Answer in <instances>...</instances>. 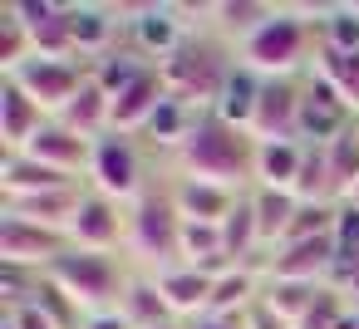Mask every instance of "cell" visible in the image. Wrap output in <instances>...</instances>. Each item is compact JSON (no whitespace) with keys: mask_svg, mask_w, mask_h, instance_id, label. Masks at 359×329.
I'll use <instances>...</instances> for the list:
<instances>
[{"mask_svg":"<svg viewBox=\"0 0 359 329\" xmlns=\"http://www.w3.org/2000/svg\"><path fill=\"white\" fill-rule=\"evenodd\" d=\"M222 246H226V260L231 265H256L261 270V251H266V241H261V226H256V206H251V197L241 192V202H236V211L222 221Z\"/></svg>","mask_w":359,"mask_h":329,"instance_id":"23","label":"cell"},{"mask_svg":"<svg viewBox=\"0 0 359 329\" xmlns=\"http://www.w3.org/2000/svg\"><path fill=\"white\" fill-rule=\"evenodd\" d=\"M65 187H79V177L55 172V167L35 162L30 153H6V158H0V192H6V202L40 197V192H65Z\"/></svg>","mask_w":359,"mask_h":329,"instance_id":"18","label":"cell"},{"mask_svg":"<svg viewBox=\"0 0 359 329\" xmlns=\"http://www.w3.org/2000/svg\"><path fill=\"white\" fill-rule=\"evenodd\" d=\"M128 251L133 260L153 265V275L168 265H182V211L168 187H148L128 206Z\"/></svg>","mask_w":359,"mask_h":329,"instance_id":"5","label":"cell"},{"mask_svg":"<svg viewBox=\"0 0 359 329\" xmlns=\"http://www.w3.org/2000/svg\"><path fill=\"white\" fill-rule=\"evenodd\" d=\"M349 309H359V295H349Z\"/></svg>","mask_w":359,"mask_h":329,"instance_id":"36","label":"cell"},{"mask_svg":"<svg viewBox=\"0 0 359 329\" xmlns=\"http://www.w3.org/2000/svg\"><path fill=\"white\" fill-rule=\"evenodd\" d=\"M305 167V143H261L256 148V187H290Z\"/></svg>","mask_w":359,"mask_h":329,"instance_id":"26","label":"cell"},{"mask_svg":"<svg viewBox=\"0 0 359 329\" xmlns=\"http://www.w3.org/2000/svg\"><path fill=\"white\" fill-rule=\"evenodd\" d=\"M246 197H251V206H256V226H261L266 251H276V246L285 241L295 211H300V197H295L290 187H246Z\"/></svg>","mask_w":359,"mask_h":329,"instance_id":"19","label":"cell"},{"mask_svg":"<svg viewBox=\"0 0 359 329\" xmlns=\"http://www.w3.org/2000/svg\"><path fill=\"white\" fill-rule=\"evenodd\" d=\"M89 187L104 192V197H114V202H123V206H133L148 192V182H143V153H138L133 133H104L94 143Z\"/></svg>","mask_w":359,"mask_h":329,"instance_id":"6","label":"cell"},{"mask_svg":"<svg viewBox=\"0 0 359 329\" xmlns=\"http://www.w3.org/2000/svg\"><path fill=\"white\" fill-rule=\"evenodd\" d=\"M6 79H15L50 118H60V108L89 84V64L84 59H45V55H30L15 74H6Z\"/></svg>","mask_w":359,"mask_h":329,"instance_id":"7","label":"cell"},{"mask_svg":"<svg viewBox=\"0 0 359 329\" xmlns=\"http://www.w3.org/2000/svg\"><path fill=\"white\" fill-rule=\"evenodd\" d=\"M158 329H187V324H182V319H172V324H158Z\"/></svg>","mask_w":359,"mask_h":329,"instance_id":"35","label":"cell"},{"mask_svg":"<svg viewBox=\"0 0 359 329\" xmlns=\"http://www.w3.org/2000/svg\"><path fill=\"white\" fill-rule=\"evenodd\" d=\"M79 329H133L118 309H99V314H84V324Z\"/></svg>","mask_w":359,"mask_h":329,"instance_id":"33","label":"cell"},{"mask_svg":"<svg viewBox=\"0 0 359 329\" xmlns=\"http://www.w3.org/2000/svg\"><path fill=\"white\" fill-rule=\"evenodd\" d=\"M153 280H158L163 300L172 304V314H177L182 324H187V319H202L207 304H212V290H217V275H207V270H197V265H168V270H158Z\"/></svg>","mask_w":359,"mask_h":329,"instance_id":"17","label":"cell"},{"mask_svg":"<svg viewBox=\"0 0 359 329\" xmlns=\"http://www.w3.org/2000/svg\"><path fill=\"white\" fill-rule=\"evenodd\" d=\"M280 6H266V0H222V6H212V25L226 35V40H251Z\"/></svg>","mask_w":359,"mask_h":329,"instance_id":"27","label":"cell"},{"mask_svg":"<svg viewBox=\"0 0 359 329\" xmlns=\"http://www.w3.org/2000/svg\"><path fill=\"white\" fill-rule=\"evenodd\" d=\"M69 251V231L25 221L0 211V265H25V270H45L50 260H60Z\"/></svg>","mask_w":359,"mask_h":329,"instance_id":"8","label":"cell"},{"mask_svg":"<svg viewBox=\"0 0 359 329\" xmlns=\"http://www.w3.org/2000/svg\"><path fill=\"white\" fill-rule=\"evenodd\" d=\"M118 241L128 246V206L104 197V192H94V187H84V202H79V211L69 221V246H79V251H114Z\"/></svg>","mask_w":359,"mask_h":329,"instance_id":"11","label":"cell"},{"mask_svg":"<svg viewBox=\"0 0 359 329\" xmlns=\"http://www.w3.org/2000/svg\"><path fill=\"white\" fill-rule=\"evenodd\" d=\"M45 275H50L84 314L118 309V300H123V290H128V280H133L109 251H79V246H69L60 260H50Z\"/></svg>","mask_w":359,"mask_h":329,"instance_id":"3","label":"cell"},{"mask_svg":"<svg viewBox=\"0 0 359 329\" xmlns=\"http://www.w3.org/2000/svg\"><path fill=\"white\" fill-rule=\"evenodd\" d=\"M35 162H45V167H55V172H69V177H89V158H94V143L84 138V133H74V128H65L60 118H50L35 138H30V148H25Z\"/></svg>","mask_w":359,"mask_h":329,"instance_id":"14","label":"cell"},{"mask_svg":"<svg viewBox=\"0 0 359 329\" xmlns=\"http://www.w3.org/2000/svg\"><path fill=\"white\" fill-rule=\"evenodd\" d=\"M168 192H172V202H177L182 221H212V226H222V221L236 211V202H241V192H236V187L202 182V177H182V172L168 182Z\"/></svg>","mask_w":359,"mask_h":329,"instance_id":"15","label":"cell"},{"mask_svg":"<svg viewBox=\"0 0 359 329\" xmlns=\"http://www.w3.org/2000/svg\"><path fill=\"white\" fill-rule=\"evenodd\" d=\"M256 138L226 118H217L212 108H202L182 138V148L172 153L177 158V172L182 177H202V182H222V187H256Z\"/></svg>","mask_w":359,"mask_h":329,"instance_id":"1","label":"cell"},{"mask_svg":"<svg viewBox=\"0 0 359 329\" xmlns=\"http://www.w3.org/2000/svg\"><path fill=\"white\" fill-rule=\"evenodd\" d=\"M79 202H84V187H65V192H40V197H15V202H6V211L40 221V226H55V231H69Z\"/></svg>","mask_w":359,"mask_h":329,"instance_id":"22","label":"cell"},{"mask_svg":"<svg viewBox=\"0 0 359 329\" xmlns=\"http://www.w3.org/2000/svg\"><path fill=\"white\" fill-rule=\"evenodd\" d=\"M349 202H354V206H359V187H354V197H349Z\"/></svg>","mask_w":359,"mask_h":329,"instance_id":"37","label":"cell"},{"mask_svg":"<svg viewBox=\"0 0 359 329\" xmlns=\"http://www.w3.org/2000/svg\"><path fill=\"white\" fill-rule=\"evenodd\" d=\"M30 55H35L30 25L15 15V6H6V10H0V69H6V74H15V69H20Z\"/></svg>","mask_w":359,"mask_h":329,"instance_id":"29","label":"cell"},{"mask_svg":"<svg viewBox=\"0 0 359 329\" xmlns=\"http://www.w3.org/2000/svg\"><path fill=\"white\" fill-rule=\"evenodd\" d=\"M310 50H320V20H310V10L280 6L251 40H241L236 59L261 79H295V69L305 64Z\"/></svg>","mask_w":359,"mask_h":329,"instance_id":"2","label":"cell"},{"mask_svg":"<svg viewBox=\"0 0 359 329\" xmlns=\"http://www.w3.org/2000/svg\"><path fill=\"white\" fill-rule=\"evenodd\" d=\"M6 314L15 319V329H60V324H55V319H45L30 300H25V304H15V309H6Z\"/></svg>","mask_w":359,"mask_h":329,"instance_id":"32","label":"cell"},{"mask_svg":"<svg viewBox=\"0 0 359 329\" xmlns=\"http://www.w3.org/2000/svg\"><path fill=\"white\" fill-rule=\"evenodd\" d=\"M339 265V241L334 236H315V241H280L276 251H266V280H300V285H330Z\"/></svg>","mask_w":359,"mask_h":329,"instance_id":"9","label":"cell"},{"mask_svg":"<svg viewBox=\"0 0 359 329\" xmlns=\"http://www.w3.org/2000/svg\"><path fill=\"white\" fill-rule=\"evenodd\" d=\"M300 89L305 79H261L251 138L256 143H300Z\"/></svg>","mask_w":359,"mask_h":329,"instance_id":"10","label":"cell"},{"mask_svg":"<svg viewBox=\"0 0 359 329\" xmlns=\"http://www.w3.org/2000/svg\"><path fill=\"white\" fill-rule=\"evenodd\" d=\"M109 113H114V99L94 84V74H89V84L60 108V123L65 128H74V133H84L89 143H99L104 133H109Z\"/></svg>","mask_w":359,"mask_h":329,"instance_id":"21","label":"cell"},{"mask_svg":"<svg viewBox=\"0 0 359 329\" xmlns=\"http://www.w3.org/2000/svg\"><path fill=\"white\" fill-rule=\"evenodd\" d=\"M187 329H246V314H241V319H226V314H202V319H187Z\"/></svg>","mask_w":359,"mask_h":329,"instance_id":"34","label":"cell"},{"mask_svg":"<svg viewBox=\"0 0 359 329\" xmlns=\"http://www.w3.org/2000/svg\"><path fill=\"white\" fill-rule=\"evenodd\" d=\"M256 99H261V74H251V69H246V64L236 59V69L226 74L222 94H217V104H212V113L251 133V118H256Z\"/></svg>","mask_w":359,"mask_h":329,"instance_id":"20","label":"cell"},{"mask_svg":"<svg viewBox=\"0 0 359 329\" xmlns=\"http://www.w3.org/2000/svg\"><path fill=\"white\" fill-rule=\"evenodd\" d=\"M315 59H320L315 74H320V79L359 113V50H325V45H320Z\"/></svg>","mask_w":359,"mask_h":329,"instance_id":"28","label":"cell"},{"mask_svg":"<svg viewBox=\"0 0 359 329\" xmlns=\"http://www.w3.org/2000/svg\"><path fill=\"white\" fill-rule=\"evenodd\" d=\"M344 314H349V295L334 290V285H325V290L315 295V304L295 319V329H339Z\"/></svg>","mask_w":359,"mask_h":329,"instance_id":"30","label":"cell"},{"mask_svg":"<svg viewBox=\"0 0 359 329\" xmlns=\"http://www.w3.org/2000/svg\"><path fill=\"white\" fill-rule=\"evenodd\" d=\"M45 123H50V113L15 79H0V143H6V153H25Z\"/></svg>","mask_w":359,"mask_h":329,"instance_id":"16","label":"cell"},{"mask_svg":"<svg viewBox=\"0 0 359 329\" xmlns=\"http://www.w3.org/2000/svg\"><path fill=\"white\" fill-rule=\"evenodd\" d=\"M246 329H295V324H290V319H280L266 300H256V304L246 309Z\"/></svg>","mask_w":359,"mask_h":329,"instance_id":"31","label":"cell"},{"mask_svg":"<svg viewBox=\"0 0 359 329\" xmlns=\"http://www.w3.org/2000/svg\"><path fill=\"white\" fill-rule=\"evenodd\" d=\"M325 162H330V187H334V202H349L354 187H359V118L325 143Z\"/></svg>","mask_w":359,"mask_h":329,"instance_id":"25","label":"cell"},{"mask_svg":"<svg viewBox=\"0 0 359 329\" xmlns=\"http://www.w3.org/2000/svg\"><path fill=\"white\" fill-rule=\"evenodd\" d=\"M158 69H163L172 99H182L187 108H192V104H207V108H212L217 94H222V84H226V74L236 69V59H231L226 45H217V40H207V35H187Z\"/></svg>","mask_w":359,"mask_h":329,"instance_id":"4","label":"cell"},{"mask_svg":"<svg viewBox=\"0 0 359 329\" xmlns=\"http://www.w3.org/2000/svg\"><path fill=\"white\" fill-rule=\"evenodd\" d=\"M359 113L320 79V74H310L305 79V89H300V143H310V148H325L330 138H339L349 123H354Z\"/></svg>","mask_w":359,"mask_h":329,"instance_id":"12","label":"cell"},{"mask_svg":"<svg viewBox=\"0 0 359 329\" xmlns=\"http://www.w3.org/2000/svg\"><path fill=\"white\" fill-rule=\"evenodd\" d=\"M118 314H123L133 329H158V324H172V319H177L153 275H133V280H128V290H123V300H118Z\"/></svg>","mask_w":359,"mask_h":329,"instance_id":"24","label":"cell"},{"mask_svg":"<svg viewBox=\"0 0 359 329\" xmlns=\"http://www.w3.org/2000/svg\"><path fill=\"white\" fill-rule=\"evenodd\" d=\"M168 104V79H163V69L153 64V69H143L123 94H114V113H109V133H143L148 123H153V113Z\"/></svg>","mask_w":359,"mask_h":329,"instance_id":"13","label":"cell"}]
</instances>
